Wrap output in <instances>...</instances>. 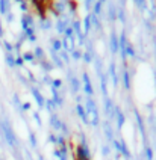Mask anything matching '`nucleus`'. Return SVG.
Returning a JSON list of instances; mask_svg holds the SVG:
<instances>
[{
	"instance_id": "nucleus-1",
	"label": "nucleus",
	"mask_w": 156,
	"mask_h": 160,
	"mask_svg": "<svg viewBox=\"0 0 156 160\" xmlns=\"http://www.w3.org/2000/svg\"><path fill=\"white\" fill-rule=\"evenodd\" d=\"M77 160H90V154L85 147H79L77 150Z\"/></svg>"
},
{
	"instance_id": "nucleus-2",
	"label": "nucleus",
	"mask_w": 156,
	"mask_h": 160,
	"mask_svg": "<svg viewBox=\"0 0 156 160\" xmlns=\"http://www.w3.org/2000/svg\"><path fill=\"white\" fill-rule=\"evenodd\" d=\"M35 5H38V6H43L44 3H46V0H32Z\"/></svg>"
}]
</instances>
